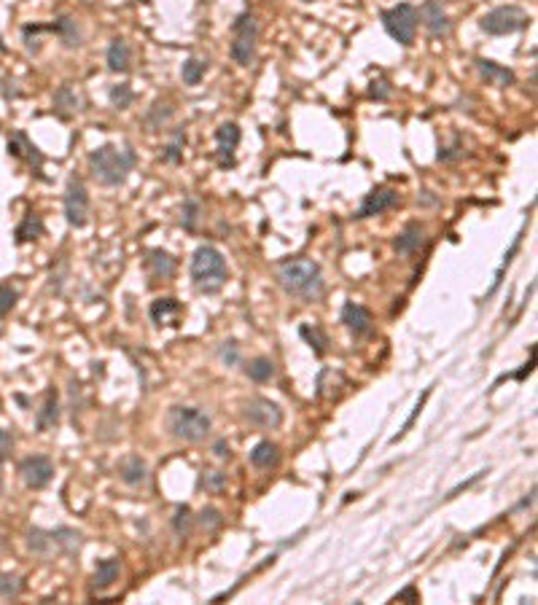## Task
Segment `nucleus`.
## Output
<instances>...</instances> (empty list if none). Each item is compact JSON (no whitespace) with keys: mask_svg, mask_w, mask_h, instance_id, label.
I'll use <instances>...</instances> for the list:
<instances>
[{"mask_svg":"<svg viewBox=\"0 0 538 605\" xmlns=\"http://www.w3.org/2000/svg\"><path fill=\"white\" fill-rule=\"evenodd\" d=\"M54 110L60 113L62 119H68V116H73L76 110H81V97L65 84V87H60V89L54 91Z\"/></svg>","mask_w":538,"mask_h":605,"instance_id":"obj_23","label":"nucleus"},{"mask_svg":"<svg viewBox=\"0 0 538 605\" xmlns=\"http://www.w3.org/2000/svg\"><path fill=\"white\" fill-rule=\"evenodd\" d=\"M245 417L248 423L259 425V428H277V425L283 423V412L269 398H253V401H248Z\"/></svg>","mask_w":538,"mask_h":605,"instance_id":"obj_11","label":"nucleus"},{"mask_svg":"<svg viewBox=\"0 0 538 605\" xmlns=\"http://www.w3.org/2000/svg\"><path fill=\"white\" fill-rule=\"evenodd\" d=\"M205 68H207V62L205 60H197V57H188L184 62V68H181V81H184L186 87H197L205 76Z\"/></svg>","mask_w":538,"mask_h":605,"instance_id":"obj_27","label":"nucleus"},{"mask_svg":"<svg viewBox=\"0 0 538 605\" xmlns=\"http://www.w3.org/2000/svg\"><path fill=\"white\" fill-rule=\"evenodd\" d=\"M0 51H6V46H3V41H0Z\"/></svg>","mask_w":538,"mask_h":605,"instance_id":"obj_48","label":"nucleus"},{"mask_svg":"<svg viewBox=\"0 0 538 605\" xmlns=\"http://www.w3.org/2000/svg\"><path fill=\"white\" fill-rule=\"evenodd\" d=\"M390 94H393V89H390V81H388V78H377V81H371V84H369V97H371V100H380V103H385V100H390Z\"/></svg>","mask_w":538,"mask_h":605,"instance_id":"obj_39","label":"nucleus"},{"mask_svg":"<svg viewBox=\"0 0 538 605\" xmlns=\"http://www.w3.org/2000/svg\"><path fill=\"white\" fill-rule=\"evenodd\" d=\"M19 473H22V479H25L27 487L41 490V487H46V484L51 482V476H54V463L49 460L46 454H32V457H25V460H22Z\"/></svg>","mask_w":538,"mask_h":605,"instance_id":"obj_10","label":"nucleus"},{"mask_svg":"<svg viewBox=\"0 0 538 605\" xmlns=\"http://www.w3.org/2000/svg\"><path fill=\"white\" fill-rule=\"evenodd\" d=\"M146 264H148V272L154 274L156 280H167V277H172V274H175V267H178V261L169 256L167 250H159V248L148 253V261H146Z\"/></svg>","mask_w":538,"mask_h":605,"instance_id":"obj_20","label":"nucleus"},{"mask_svg":"<svg viewBox=\"0 0 538 605\" xmlns=\"http://www.w3.org/2000/svg\"><path fill=\"white\" fill-rule=\"evenodd\" d=\"M60 420V404H57V393L54 390H49L44 395V407L38 412V431H46L51 425H57Z\"/></svg>","mask_w":538,"mask_h":605,"instance_id":"obj_25","label":"nucleus"},{"mask_svg":"<svg viewBox=\"0 0 538 605\" xmlns=\"http://www.w3.org/2000/svg\"><path fill=\"white\" fill-rule=\"evenodd\" d=\"M229 277L226 269V258L224 253L213 248V245H200L191 256V280L200 293H215L221 291Z\"/></svg>","mask_w":538,"mask_h":605,"instance_id":"obj_3","label":"nucleus"},{"mask_svg":"<svg viewBox=\"0 0 538 605\" xmlns=\"http://www.w3.org/2000/svg\"><path fill=\"white\" fill-rule=\"evenodd\" d=\"M520 242H523V231L514 237V242H511V248L506 250V256H504V264L498 267V272H495V280H492V288L487 291V296H492L498 288H501V283H504V272L508 269V264H511V258L517 256V250H520Z\"/></svg>","mask_w":538,"mask_h":605,"instance_id":"obj_32","label":"nucleus"},{"mask_svg":"<svg viewBox=\"0 0 538 605\" xmlns=\"http://www.w3.org/2000/svg\"><path fill=\"white\" fill-rule=\"evenodd\" d=\"M46 30L49 32H57V38H60V41L68 46V49H76V46H81V30H78V22L73 19V16H68V14L57 16L51 25H46Z\"/></svg>","mask_w":538,"mask_h":605,"instance_id":"obj_19","label":"nucleus"},{"mask_svg":"<svg viewBox=\"0 0 538 605\" xmlns=\"http://www.w3.org/2000/svg\"><path fill=\"white\" fill-rule=\"evenodd\" d=\"M299 333H302V339H307L309 342V348L315 350V355L318 358H323L326 355V345H328V336L321 331V329H315V326H299Z\"/></svg>","mask_w":538,"mask_h":605,"instance_id":"obj_29","label":"nucleus"},{"mask_svg":"<svg viewBox=\"0 0 538 605\" xmlns=\"http://www.w3.org/2000/svg\"><path fill=\"white\" fill-rule=\"evenodd\" d=\"M380 19H383L385 32H388L393 41H399L401 46L415 44L420 16H417V8L412 3H399V6H393V8H385L383 14H380Z\"/></svg>","mask_w":538,"mask_h":605,"instance_id":"obj_6","label":"nucleus"},{"mask_svg":"<svg viewBox=\"0 0 538 605\" xmlns=\"http://www.w3.org/2000/svg\"><path fill=\"white\" fill-rule=\"evenodd\" d=\"M181 224H184L186 231H197V224H200V202L197 199H186L184 202V212H181Z\"/></svg>","mask_w":538,"mask_h":605,"instance_id":"obj_34","label":"nucleus"},{"mask_svg":"<svg viewBox=\"0 0 538 605\" xmlns=\"http://www.w3.org/2000/svg\"><path fill=\"white\" fill-rule=\"evenodd\" d=\"M202 487L210 490V492H221V490L226 487V473H221V471H207V473L202 476Z\"/></svg>","mask_w":538,"mask_h":605,"instance_id":"obj_40","label":"nucleus"},{"mask_svg":"<svg viewBox=\"0 0 538 605\" xmlns=\"http://www.w3.org/2000/svg\"><path fill=\"white\" fill-rule=\"evenodd\" d=\"M8 153H11V156H19V159L25 156V159L35 167V172H41V167H44V153L32 146L30 137L25 135V132H14V137L8 140Z\"/></svg>","mask_w":538,"mask_h":605,"instance_id":"obj_17","label":"nucleus"},{"mask_svg":"<svg viewBox=\"0 0 538 605\" xmlns=\"http://www.w3.org/2000/svg\"><path fill=\"white\" fill-rule=\"evenodd\" d=\"M51 544H60L65 552H76L78 544H81V535L73 530H57V533H51Z\"/></svg>","mask_w":538,"mask_h":605,"instance_id":"obj_35","label":"nucleus"},{"mask_svg":"<svg viewBox=\"0 0 538 605\" xmlns=\"http://www.w3.org/2000/svg\"><path fill=\"white\" fill-rule=\"evenodd\" d=\"M245 371L253 382H269V379L275 377V363L269 361V358H256V361L248 363Z\"/></svg>","mask_w":538,"mask_h":605,"instance_id":"obj_30","label":"nucleus"},{"mask_svg":"<svg viewBox=\"0 0 538 605\" xmlns=\"http://www.w3.org/2000/svg\"><path fill=\"white\" fill-rule=\"evenodd\" d=\"M8 452H11V436L0 428V457H6Z\"/></svg>","mask_w":538,"mask_h":605,"instance_id":"obj_45","label":"nucleus"},{"mask_svg":"<svg viewBox=\"0 0 538 605\" xmlns=\"http://www.w3.org/2000/svg\"><path fill=\"white\" fill-rule=\"evenodd\" d=\"M169 116H172V108L165 103V110H159V103H156V106L146 113V127H148V129H162V124H165Z\"/></svg>","mask_w":538,"mask_h":605,"instance_id":"obj_36","label":"nucleus"},{"mask_svg":"<svg viewBox=\"0 0 538 605\" xmlns=\"http://www.w3.org/2000/svg\"><path fill=\"white\" fill-rule=\"evenodd\" d=\"M122 573V562L119 557H108V560L97 562V571H94V590H108L116 578Z\"/></svg>","mask_w":538,"mask_h":605,"instance_id":"obj_22","label":"nucleus"},{"mask_svg":"<svg viewBox=\"0 0 538 605\" xmlns=\"http://www.w3.org/2000/svg\"><path fill=\"white\" fill-rule=\"evenodd\" d=\"M417 597H420V594H417L415 587H406V590H401L399 594L393 597V600H396V603H401V600H417Z\"/></svg>","mask_w":538,"mask_h":605,"instance_id":"obj_46","label":"nucleus"},{"mask_svg":"<svg viewBox=\"0 0 538 605\" xmlns=\"http://www.w3.org/2000/svg\"><path fill=\"white\" fill-rule=\"evenodd\" d=\"M213 452H215V457H221V460H229V457H231L229 444H226V441H224V439H218V441H215Z\"/></svg>","mask_w":538,"mask_h":605,"instance_id":"obj_44","label":"nucleus"},{"mask_svg":"<svg viewBox=\"0 0 538 605\" xmlns=\"http://www.w3.org/2000/svg\"><path fill=\"white\" fill-rule=\"evenodd\" d=\"M184 143H186V132L184 129H178L175 137H172V143H169L165 153H162V159L167 162V165H181L184 162Z\"/></svg>","mask_w":538,"mask_h":605,"instance_id":"obj_33","label":"nucleus"},{"mask_svg":"<svg viewBox=\"0 0 538 605\" xmlns=\"http://www.w3.org/2000/svg\"><path fill=\"white\" fill-rule=\"evenodd\" d=\"M172 528H175V533H178L181 538L188 535V530H191V509H188V506H178L175 519H172Z\"/></svg>","mask_w":538,"mask_h":605,"instance_id":"obj_37","label":"nucleus"},{"mask_svg":"<svg viewBox=\"0 0 538 605\" xmlns=\"http://www.w3.org/2000/svg\"><path fill=\"white\" fill-rule=\"evenodd\" d=\"M41 234H44V221H41V215H35V212H27V215L22 218V224H19L16 231H14V237H16L19 245H22V242L38 240Z\"/></svg>","mask_w":538,"mask_h":605,"instance_id":"obj_24","label":"nucleus"},{"mask_svg":"<svg viewBox=\"0 0 538 605\" xmlns=\"http://www.w3.org/2000/svg\"><path fill=\"white\" fill-rule=\"evenodd\" d=\"M417 16H423V22H425V27H428V32L433 38H447V35L452 32V22H449V16H447L442 0H425V3L420 6Z\"/></svg>","mask_w":538,"mask_h":605,"instance_id":"obj_12","label":"nucleus"},{"mask_svg":"<svg viewBox=\"0 0 538 605\" xmlns=\"http://www.w3.org/2000/svg\"><path fill=\"white\" fill-rule=\"evenodd\" d=\"M0 482H3V457H0Z\"/></svg>","mask_w":538,"mask_h":605,"instance_id":"obj_47","label":"nucleus"},{"mask_svg":"<svg viewBox=\"0 0 538 605\" xmlns=\"http://www.w3.org/2000/svg\"><path fill=\"white\" fill-rule=\"evenodd\" d=\"M105 62L113 73H127V70L132 68V51H129V46H127L124 38H113V41L108 44Z\"/></svg>","mask_w":538,"mask_h":605,"instance_id":"obj_18","label":"nucleus"},{"mask_svg":"<svg viewBox=\"0 0 538 605\" xmlns=\"http://www.w3.org/2000/svg\"><path fill=\"white\" fill-rule=\"evenodd\" d=\"M46 544H51V533H41V530H32L30 533V549L32 552H41V554H44V552H46Z\"/></svg>","mask_w":538,"mask_h":605,"instance_id":"obj_42","label":"nucleus"},{"mask_svg":"<svg viewBox=\"0 0 538 605\" xmlns=\"http://www.w3.org/2000/svg\"><path fill=\"white\" fill-rule=\"evenodd\" d=\"M423 242H425V229L423 224H406L401 234H396V240H393V250L399 253V256H415L417 250L423 248Z\"/></svg>","mask_w":538,"mask_h":605,"instance_id":"obj_16","label":"nucleus"},{"mask_svg":"<svg viewBox=\"0 0 538 605\" xmlns=\"http://www.w3.org/2000/svg\"><path fill=\"white\" fill-rule=\"evenodd\" d=\"M250 463L262 471L277 469V463H280V450H277V444H272V441H259V444L253 447V452H250Z\"/></svg>","mask_w":538,"mask_h":605,"instance_id":"obj_21","label":"nucleus"},{"mask_svg":"<svg viewBox=\"0 0 538 605\" xmlns=\"http://www.w3.org/2000/svg\"><path fill=\"white\" fill-rule=\"evenodd\" d=\"M256 41H259V22L250 11H243L231 22V60L243 68L253 65Z\"/></svg>","mask_w":538,"mask_h":605,"instance_id":"obj_5","label":"nucleus"},{"mask_svg":"<svg viewBox=\"0 0 538 605\" xmlns=\"http://www.w3.org/2000/svg\"><path fill=\"white\" fill-rule=\"evenodd\" d=\"M181 312V302L178 299H172V296H165V299H156L151 304V320H154L156 326H162V323H167L169 318H175Z\"/></svg>","mask_w":538,"mask_h":605,"instance_id":"obj_26","label":"nucleus"},{"mask_svg":"<svg viewBox=\"0 0 538 605\" xmlns=\"http://www.w3.org/2000/svg\"><path fill=\"white\" fill-rule=\"evenodd\" d=\"M530 25V14L523 6H498L479 19V27L487 35H511Z\"/></svg>","mask_w":538,"mask_h":605,"instance_id":"obj_7","label":"nucleus"},{"mask_svg":"<svg viewBox=\"0 0 538 605\" xmlns=\"http://www.w3.org/2000/svg\"><path fill=\"white\" fill-rule=\"evenodd\" d=\"M65 218L76 229H84L89 224V191L81 178H70L65 189Z\"/></svg>","mask_w":538,"mask_h":605,"instance_id":"obj_8","label":"nucleus"},{"mask_svg":"<svg viewBox=\"0 0 538 605\" xmlns=\"http://www.w3.org/2000/svg\"><path fill=\"white\" fill-rule=\"evenodd\" d=\"M16 299H19L16 288L6 286V283H0V318H3V315H8V312L14 310Z\"/></svg>","mask_w":538,"mask_h":605,"instance_id":"obj_38","label":"nucleus"},{"mask_svg":"<svg viewBox=\"0 0 538 605\" xmlns=\"http://www.w3.org/2000/svg\"><path fill=\"white\" fill-rule=\"evenodd\" d=\"M108 100H110V106L116 108V110H127V108L135 103V91L129 84H116V87H110L108 91Z\"/></svg>","mask_w":538,"mask_h":605,"instance_id":"obj_28","label":"nucleus"},{"mask_svg":"<svg viewBox=\"0 0 538 605\" xmlns=\"http://www.w3.org/2000/svg\"><path fill=\"white\" fill-rule=\"evenodd\" d=\"M305 3H312V0H305Z\"/></svg>","mask_w":538,"mask_h":605,"instance_id":"obj_49","label":"nucleus"},{"mask_svg":"<svg viewBox=\"0 0 538 605\" xmlns=\"http://www.w3.org/2000/svg\"><path fill=\"white\" fill-rule=\"evenodd\" d=\"M215 143H218V156L221 167H234V151L240 146V127L234 121H224L215 129Z\"/></svg>","mask_w":538,"mask_h":605,"instance_id":"obj_13","label":"nucleus"},{"mask_svg":"<svg viewBox=\"0 0 538 605\" xmlns=\"http://www.w3.org/2000/svg\"><path fill=\"white\" fill-rule=\"evenodd\" d=\"M167 425H169V431H172V436H175V439H184V441L197 444V441H202L207 433H210L213 420H210L202 409L172 407L169 409V414H167Z\"/></svg>","mask_w":538,"mask_h":605,"instance_id":"obj_4","label":"nucleus"},{"mask_svg":"<svg viewBox=\"0 0 538 605\" xmlns=\"http://www.w3.org/2000/svg\"><path fill=\"white\" fill-rule=\"evenodd\" d=\"M280 288L302 302H318L323 296V272L312 258H296L277 269Z\"/></svg>","mask_w":538,"mask_h":605,"instance_id":"obj_1","label":"nucleus"},{"mask_svg":"<svg viewBox=\"0 0 538 605\" xmlns=\"http://www.w3.org/2000/svg\"><path fill=\"white\" fill-rule=\"evenodd\" d=\"M399 191L396 189H390V186H377V189H371L369 194L364 197L361 202V208L355 210V221H366V218H374V215H383V212L393 210V208H399Z\"/></svg>","mask_w":538,"mask_h":605,"instance_id":"obj_9","label":"nucleus"},{"mask_svg":"<svg viewBox=\"0 0 538 605\" xmlns=\"http://www.w3.org/2000/svg\"><path fill=\"white\" fill-rule=\"evenodd\" d=\"M135 167V153L129 148H119V146H100L89 153V170L103 186H119L127 181V175Z\"/></svg>","mask_w":538,"mask_h":605,"instance_id":"obj_2","label":"nucleus"},{"mask_svg":"<svg viewBox=\"0 0 538 605\" xmlns=\"http://www.w3.org/2000/svg\"><path fill=\"white\" fill-rule=\"evenodd\" d=\"M122 479L127 484H140L146 482V463L140 457H129L122 466Z\"/></svg>","mask_w":538,"mask_h":605,"instance_id":"obj_31","label":"nucleus"},{"mask_svg":"<svg viewBox=\"0 0 538 605\" xmlns=\"http://www.w3.org/2000/svg\"><path fill=\"white\" fill-rule=\"evenodd\" d=\"M342 323L350 329L353 336H366V333H371V312L364 304H355V302L342 304Z\"/></svg>","mask_w":538,"mask_h":605,"instance_id":"obj_15","label":"nucleus"},{"mask_svg":"<svg viewBox=\"0 0 538 605\" xmlns=\"http://www.w3.org/2000/svg\"><path fill=\"white\" fill-rule=\"evenodd\" d=\"M474 65H477L479 76H482V81H485L487 87H498V89H506V87H514V81H517V76H514V73H511L508 68L498 65V62L482 60V57H477V60H474Z\"/></svg>","mask_w":538,"mask_h":605,"instance_id":"obj_14","label":"nucleus"},{"mask_svg":"<svg viewBox=\"0 0 538 605\" xmlns=\"http://www.w3.org/2000/svg\"><path fill=\"white\" fill-rule=\"evenodd\" d=\"M226 348H221V358L226 363H237V345L234 342H224Z\"/></svg>","mask_w":538,"mask_h":605,"instance_id":"obj_43","label":"nucleus"},{"mask_svg":"<svg viewBox=\"0 0 538 605\" xmlns=\"http://www.w3.org/2000/svg\"><path fill=\"white\" fill-rule=\"evenodd\" d=\"M200 522H202V528L205 530H215V528H221V522H224V516H221V511L218 509H202V514H200Z\"/></svg>","mask_w":538,"mask_h":605,"instance_id":"obj_41","label":"nucleus"}]
</instances>
